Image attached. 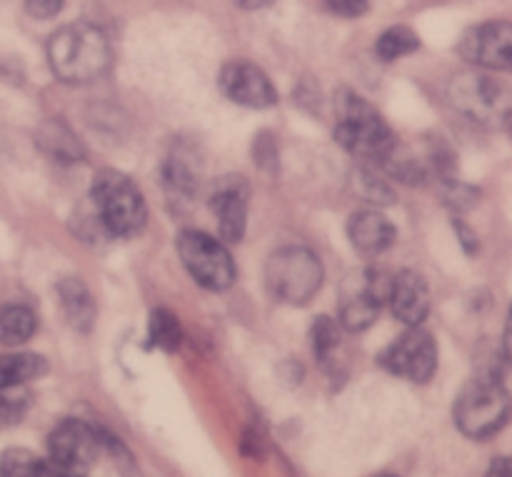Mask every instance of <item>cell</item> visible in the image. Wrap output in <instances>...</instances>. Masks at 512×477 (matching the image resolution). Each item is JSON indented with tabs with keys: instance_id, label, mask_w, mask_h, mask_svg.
Here are the masks:
<instances>
[{
	"instance_id": "4",
	"label": "cell",
	"mask_w": 512,
	"mask_h": 477,
	"mask_svg": "<svg viewBox=\"0 0 512 477\" xmlns=\"http://www.w3.org/2000/svg\"><path fill=\"white\" fill-rule=\"evenodd\" d=\"M508 415V388L498 373L470 380L455 403V423H458L460 433L473 440H485L500 433L508 423Z\"/></svg>"
},
{
	"instance_id": "6",
	"label": "cell",
	"mask_w": 512,
	"mask_h": 477,
	"mask_svg": "<svg viewBox=\"0 0 512 477\" xmlns=\"http://www.w3.org/2000/svg\"><path fill=\"white\" fill-rule=\"evenodd\" d=\"M450 103L458 113L485 128L508 125L512 95L508 83L488 73H460L450 83Z\"/></svg>"
},
{
	"instance_id": "21",
	"label": "cell",
	"mask_w": 512,
	"mask_h": 477,
	"mask_svg": "<svg viewBox=\"0 0 512 477\" xmlns=\"http://www.w3.org/2000/svg\"><path fill=\"white\" fill-rule=\"evenodd\" d=\"M148 340L153 348L160 350H175L183 340V328H180L178 318H175L170 310H153L150 313V323H148Z\"/></svg>"
},
{
	"instance_id": "20",
	"label": "cell",
	"mask_w": 512,
	"mask_h": 477,
	"mask_svg": "<svg viewBox=\"0 0 512 477\" xmlns=\"http://www.w3.org/2000/svg\"><path fill=\"white\" fill-rule=\"evenodd\" d=\"M38 330L35 313L25 305H8L0 310V343L3 345H23Z\"/></svg>"
},
{
	"instance_id": "14",
	"label": "cell",
	"mask_w": 512,
	"mask_h": 477,
	"mask_svg": "<svg viewBox=\"0 0 512 477\" xmlns=\"http://www.w3.org/2000/svg\"><path fill=\"white\" fill-rule=\"evenodd\" d=\"M385 300L390 303V310H393L395 318L400 323L410 325V328H418L430 310L428 285L413 270H400L395 278H390Z\"/></svg>"
},
{
	"instance_id": "16",
	"label": "cell",
	"mask_w": 512,
	"mask_h": 477,
	"mask_svg": "<svg viewBox=\"0 0 512 477\" xmlns=\"http://www.w3.org/2000/svg\"><path fill=\"white\" fill-rule=\"evenodd\" d=\"M58 293L68 323L80 333H88L95 323V300L90 290L78 278H68L60 283Z\"/></svg>"
},
{
	"instance_id": "9",
	"label": "cell",
	"mask_w": 512,
	"mask_h": 477,
	"mask_svg": "<svg viewBox=\"0 0 512 477\" xmlns=\"http://www.w3.org/2000/svg\"><path fill=\"white\" fill-rule=\"evenodd\" d=\"M388 283L378 270H355L340 288V323L350 333H363L378 320Z\"/></svg>"
},
{
	"instance_id": "28",
	"label": "cell",
	"mask_w": 512,
	"mask_h": 477,
	"mask_svg": "<svg viewBox=\"0 0 512 477\" xmlns=\"http://www.w3.org/2000/svg\"><path fill=\"white\" fill-rule=\"evenodd\" d=\"M485 477H512L508 458H495L493 463H490V468H488V473H485Z\"/></svg>"
},
{
	"instance_id": "2",
	"label": "cell",
	"mask_w": 512,
	"mask_h": 477,
	"mask_svg": "<svg viewBox=\"0 0 512 477\" xmlns=\"http://www.w3.org/2000/svg\"><path fill=\"white\" fill-rule=\"evenodd\" d=\"M93 213L100 228L115 238H133L145 228L148 210L138 185L118 170H100L90 188Z\"/></svg>"
},
{
	"instance_id": "25",
	"label": "cell",
	"mask_w": 512,
	"mask_h": 477,
	"mask_svg": "<svg viewBox=\"0 0 512 477\" xmlns=\"http://www.w3.org/2000/svg\"><path fill=\"white\" fill-rule=\"evenodd\" d=\"M30 403V395L20 388H0V428L15 425L25 415Z\"/></svg>"
},
{
	"instance_id": "23",
	"label": "cell",
	"mask_w": 512,
	"mask_h": 477,
	"mask_svg": "<svg viewBox=\"0 0 512 477\" xmlns=\"http://www.w3.org/2000/svg\"><path fill=\"white\" fill-rule=\"evenodd\" d=\"M190 158L185 155L173 153L165 163V188L170 190V195L175 198H188L190 193H195V178H198V170L188 163Z\"/></svg>"
},
{
	"instance_id": "19",
	"label": "cell",
	"mask_w": 512,
	"mask_h": 477,
	"mask_svg": "<svg viewBox=\"0 0 512 477\" xmlns=\"http://www.w3.org/2000/svg\"><path fill=\"white\" fill-rule=\"evenodd\" d=\"M48 370L45 358L35 353L0 355V388H20Z\"/></svg>"
},
{
	"instance_id": "8",
	"label": "cell",
	"mask_w": 512,
	"mask_h": 477,
	"mask_svg": "<svg viewBox=\"0 0 512 477\" xmlns=\"http://www.w3.org/2000/svg\"><path fill=\"white\" fill-rule=\"evenodd\" d=\"M105 445V435H100L93 425L80 420H63L48 435V460L65 473L83 475L95 465Z\"/></svg>"
},
{
	"instance_id": "30",
	"label": "cell",
	"mask_w": 512,
	"mask_h": 477,
	"mask_svg": "<svg viewBox=\"0 0 512 477\" xmlns=\"http://www.w3.org/2000/svg\"><path fill=\"white\" fill-rule=\"evenodd\" d=\"M378 477H395V475H378Z\"/></svg>"
},
{
	"instance_id": "27",
	"label": "cell",
	"mask_w": 512,
	"mask_h": 477,
	"mask_svg": "<svg viewBox=\"0 0 512 477\" xmlns=\"http://www.w3.org/2000/svg\"><path fill=\"white\" fill-rule=\"evenodd\" d=\"M330 5V10H335L343 18H358L368 10V0H325Z\"/></svg>"
},
{
	"instance_id": "7",
	"label": "cell",
	"mask_w": 512,
	"mask_h": 477,
	"mask_svg": "<svg viewBox=\"0 0 512 477\" xmlns=\"http://www.w3.org/2000/svg\"><path fill=\"white\" fill-rule=\"evenodd\" d=\"M178 255L190 278L205 290H225L235 283V263L220 240L200 230H183L178 235Z\"/></svg>"
},
{
	"instance_id": "26",
	"label": "cell",
	"mask_w": 512,
	"mask_h": 477,
	"mask_svg": "<svg viewBox=\"0 0 512 477\" xmlns=\"http://www.w3.org/2000/svg\"><path fill=\"white\" fill-rule=\"evenodd\" d=\"M25 8L35 20H50L60 13L63 0H25Z\"/></svg>"
},
{
	"instance_id": "11",
	"label": "cell",
	"mask_w": 512,
	"mask_h": 477,
	"mask_svg": "<svg viewBox=\"0 0 512 477\" xmlns=\"http://www.w3.org/2000/svg\"><path fill=\"white\" fill-rule=\"evenodd\" d=\"M248 200L250 185L243 175H225L215 180L213 193H210V210L218 218L220 238L225 243H238L245 233V220H248Z\"/></svg>"
},
{
	"instance_id": "5",
	"label": "cell",
	"mask_w": 512,
	"mask_h": 477,
	"mask_svg": "<svg viewBox=\"0 0 512 477\" xmlns=\"http://www.w3.org/2000/svg\"><path fill=\"white\" fill-rule=\"evenodd\" d=\"M265 283L278 303L305 305L323 285V265L313 250L288 245L268 258Z\"/></svg>"
},
{
	"instance_id": "3",
	"label": "cell",
	"mask_w": 512,
	"mask_h": 477,
	"mask_svg": "<svg viewBox=\"0 0 512 477\" xmlns=\"http://www.w3.org/2000/svg\"><path fill=\"white\" fill-rule=\"evenodd\" d=\"M335 113H338L335 138L348 153L383 160L385 153L395 145V135L383 115L353 90H340Z\"/></svg>"
},
{
	"instance_id": "17",
	"label": "cell",
	"mask_w": 512,
	"mask_h": 477,
	"mask_svg": "<svg viewBox=\"0 0 512 477\" xmlns=\"http://www.w3.org/2000/svg\"><path fill=\"white\" fill-rule=\"evenodd\" d=\"M38 143L50 158H55L58 163H78L83 160V148H80V140L75 138L73 130L68 128L60 120H45L43 128L38 133Z\"/></svg>"
},
{
	"instance_id": "12",
	"label": "cell",
	"mask_w": 512,
	"mask_h": 477,
	"mask_svg": "<svg viewBox=\"0 0 512 477\" xmlns=\"http://www.w3.org/2000/svg\"><path fill=\"white\" fill-rule=\"evenodd\" d=\"M465 60L485 70H510L512 65V28L508 20H490L470 30L460 43Z\"/></svg>"
},
{
	"instance_id": "10",
	"label": "cell",
	"mask_w": 512,
	"mask_h": 477,
	"mask_svg": "<svg viewBox=\"0 0 512 477\" xmlns=\"http://www.w3.org/2000/svg\"><path fill=\"white\" fill-rule=\"evenodd\" d=\"M380 363L393 375L413 383H428L438 370V345L433 335L425 330L413 328L400 335L393 345L383 353Z\"/></svg>"
},
{
	"instance_id": "1",
	"label": "cell",
	"mask_w": 512,
	"mask_h": 477,
	"mask_svg": "<svg viewBox=\"0 0 512 477\" xmlns=\"http://www.w3.org/2000/svg\"><path fill=\"white\" fill-rule=\"evenodd\" d=\"M110 43L100 28L90 23H73L53 33L48 43V63L63 83L83 85L108 70Z\"/></svg>"
},
{
	"instance_id": "29",
	"label": "cell",
	"mask_w": 512,
	"mask_h": 477,
	"mask_svg": "<svg viewBox=\"0 0 512 477\" xmlns=\"http://www.w3.org/2000/svg\"><path fill=\"white\" fill-rule=\"evenodd\" d=\"M233 5H238V8L243 10H260V8H268V5H273L275 0H230Z\"/></svg>"
},
{
	"instance_id": "15",
	"label": "cell",
	"mask_w": 512,
	"mask_h": 477,
	"mask_svg": "<svg viewBox=\"0 0 512 477\" xmlns=\"http://www.w3.org/2000/svg\"><path fill=\"white\" fill-rule=\"evenodd\" d=\"M348 235L360 253L378 255L395 243V225L375 210H360L350 218Z\"/></svg>"
},
{
	"instance_id": "24",
	"label": "cell",
	"mask_w": 512,
	"mask_h": 477,
	"mask_svg": "<svg viewBox=\"0 0 512 477\" xmlns=\"http://www.w3.org/2000/svg\"><path fill=\"white\" fill-rule=\"evenodd\" d=\"M338 340H340L338 325H335L330 318H325V315H320V318L313 323V328H310V345H313L320 363H325V360L335 353Z\"/></svg>"
},
{
	"instance_id": "18",
	"label": "cell",
	"mask_w": 512,
	"mask_h": 477,
	"mask_svg": "<svg viewBox=\"0 0 512 477\" xmlns=\"http://www.w3.org/2000/svg\"><path fill=\"white\" fill-rule=\"evenodd\" d=\"M0 477H83L55 468L50 460L35 458L28 450H8L0 455Z\"/></svg>"
},
{
	"instance_id": "13",
	"label": "cell",
	"mask_w": 512,
	"mask_h": 477,
	"mask_svg": "<svg viewBox=\"0 0 512 477\" xmlns=\"http://www.w3.org/2000/svg\"><path fill=\"white\" fill-rule=\"evenodd\" d=\"M220 90L225 98L245 108H270L278 100L268 75L248 60H233L225 65L220 73Z\"/></svg>"
},
{
	"instance_id": "22",
	"label": "cell",
	"mask_w": 512,
	"mask_h": 477,
	"mask_svg": "<svg viewBox=\"0 0 512 477\" xmlns=\"http://www.w3.org/2000/svg\"><path fill=\"white\" fill-rule=\"evenodd\" d=\"M420 48L418 35L410 28H403V25H395V28L385 30L378 38V45H375V53H378L380 60L385 63H393V60L403 58V55L415 53Z\"/></svg>"
}]
</instances>
